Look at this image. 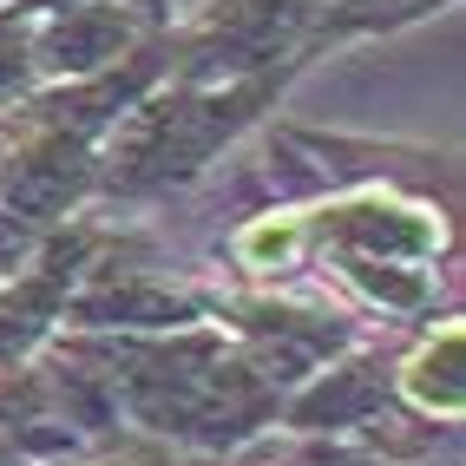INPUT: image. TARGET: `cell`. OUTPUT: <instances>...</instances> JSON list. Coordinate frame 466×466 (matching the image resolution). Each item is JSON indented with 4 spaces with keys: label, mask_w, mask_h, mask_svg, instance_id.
Returning a JSON list of instances; mask_svg holds the SVG:
<instances>
[{
    "label": "cell",
    "mask_w": 466,
    "mask_h": 466,
    "mask_svg": "<svg viewBox=\"0 0 466 466\" xmlns=\"http://www.w3.org/2000/svg\"><path fill=\"white\" fill-rule=\"evenodd\" d=\"M408 394L420 400L427 414H460V329L441 335V349H420L408 368Z\"/></svg>",
    "instance_id": "1"
},
{
    "label": "cell",
    "mask_w": 466,
    "mask_h": 466,
    "mask_svg": "<svg viewBox=\"0 0 466 466\" xmlns=\"http://www.w3.org/2000/svg\"><path fill=\"white\" fill-rule=\"evenodd\" d=\"M112 466H118V460H112ZM126 466H171V460H126Z\"/></svg>",
    "instance_id": "2"
}]
</instances>
